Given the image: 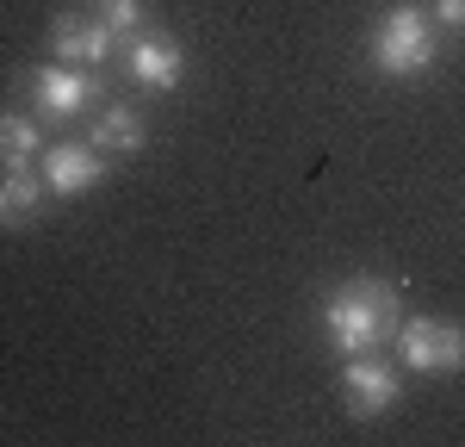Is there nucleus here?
Masks as SVG:
<instances>
[{
    "mask_svg": "<svg viewBox=\"0 0 465 447\" xmlns=\"http://www.w3.org/2000/svg\"><path fill=\"white\" fill-rule=\"evenodd\" d=\"M341 398L354 416H385V410L403 398V379H397L385 361H372V354H354L348 372H341Z\"/></svg>",
    "mask_w": 465,
    "mask_h": 447,
    "instance_id": "20e7f679",
    "label": "nucleus"
},
{
    "mask_svg": "<svg viewBox=\"0 0 465 447\" xmlns=\"http://www.w3.org/2000/svg\"><path fill=\"white\" fill-rule=\"evenodd\" d=\"M106 181V155L94 144H56L50 155H44V186L50 193H87V186H100Z\"/></svg>",
    "mask_w": 465,
    "mask_h": 447,
    "instance_id": "423d86ee",
    "label": "nucleus"
},
{
    "mask_svg": "<svg viewBox=\"0 0 465 447\" xmlns=\"http://www.w3.org/2000/svg\"><path fill=\"white\" fill-rule=\"evenodd\" d=\"M397 354H403V367L410 372H453L465 367V330L453 317H410V323H397Z\"/></svg>",
    "mask_w": 465,
    "mask_h": 447,
    "instance_id": "7ed1b4c3",
    "label": "nucleus"
},
{
    "mask_svg": "<svg viewBox=\"0 0 465 447\" xmlns=\"http://www.w3.org/2000/svg\"><path fill=\"white\" fill-rule=\"evenodd\" d=\"M94 19L106 25L112 37H137V25H143V0H94Z\"/></svg>",
    "mask_w": 465,
    "mask_h": 447,
    "instance_id": "f8f14e48",
    "label": "nucleus"
},
{
    "mask_svg": "<svg viewBox=\"0 0 465 447\" xmlns=\"http://www.w3.org/2000/svg\"><path fill=\"white\" fill-rule=\"evenodd\" d=\"M50 44H56V56H63V63L94 69V63H106V56H112V44H118V37H112L94 13H63V19H56V32H50Z\"/></svg>",
    "mask_w": 465,
    "mask_h": 447,
    "instance_id": "0eeeda50",
    "label": "nucleus"
},
{
    "mask_svg": "<svg viewBox=\"0 0 465 447\" xmlns=\"http://www.w3.org/2000/svg\"><path fill=\"white\" fill-rule=\"evenodd\" d=\"M403 323V304H397L391 286H379V280H354V286H341V293L322 304V330L335 348H348V354H372V348H385Z\"/></svg>",
    "mask_w": 465,
    "mask_h": 447,
    "instance_id": "f257e3e1",
    "label": "nucleus"
},
{
    "mask_svg": "<svg viewBox=\"0 0 465 447\" xmlns=\"http://www.w3.org/2000/svg\"><path fill=\"white\" fill-rule=\"evenodd\" d=\"M44 193H50V186L37 181L32 168H6V174H0V224H25L37 205H44Z\"/></svg>",
    "mask_w": 465,
    "mask_h": 447,
    "instance_id": "9d476101",
    "label": "nucleus"
},
{
    "mask_svg": "<svg viewBox=\"0 0 465 447\" xmlns=\"http://www.w3.org/2000/svg\"><path fill=\"white\" fill-rule=\"evenodd\" d=\"M372 63L385 74H422L434 63V25L422 6H391L379 25H372Z\"/></svg>",
    "mask_w": 465,
    "mask_h": 447,
    "instance_id": "f03ea898",
    "label": "nucleus"
},
{
    "mask_svg": "<svg viewBox=\"0 0 465 447\" xmlns=\"http://www.w3.org/2000/svg\"><path fill=\"white\" fill-rule=\"evenodd\" d=\"M434 19H440L447 32H465V0H434Z\"/></svg>",
    "mask_w": 465,
    "mask_h": 447,
    "instance_id": "ddd939ff",
    "label": "nucleus"
},
{
    "mask_svg": "<svg viewBox=\"0 0 465 447\" xmlns=\"http://www.w3.org/2000/svg\"><path fill=\"white\" fill-rule=\"evenodd\" d=\"M32 100H37V112H50V118H74L81 106H94L100 100V81L87 69H37L32 74Z\"/></svg>",
    "mask_w": 465,
    "mask_h": 447,
    "instance_id": "39448f33",
    "label": "nucleus"
},
{
    "mask_svg": "<svg viewBox=\"0 0 465 447\" xmlns=\"http://www.w3.org/2000/svg\"><path fill=\"white\" fill-rule=\"evenodd\" d=\"M131 81L137 87H149V94H168L180 81V69H186V56H180V44H168V37H131Z\"/></svg>",
    "mask_w": 465,
    "mask_h": 447,
    "instance_id": "6e6552de",
    "label": "nucleus"
},
{
    "mask_svg": "<svg viewBox=\"0 0 465 447\" xmlns=\"http://www.w3.org/2000/svg\"><path fill=\"white\" fill-rule=\"evenodd\" d=\"M87 144L100 149V155H131V149H143V118H137L131 106H106L100 118H94Z\"/></svg>",
    "mask_w": 465,
    "mask_h": 447,
    "instance_id": "1a4fd4ad",
    "label": "nucleus"
},
{
    "mask_svg": "<svg viewBox=\"0 0 465 447\" xmlns=\"http://www.w3.org/2000/svg\"><path fill=\"white\" fill-rule=\"evenodd\" d=\"M37 118H25V112H6L0 118V168H25L37 155Z\"/></svg>",
    "mask_w": 465,
    "mask_h": 447,
    "instance_id": "9b49d317",
    "label": "nucleus"
}]
</instances>
